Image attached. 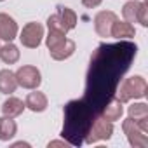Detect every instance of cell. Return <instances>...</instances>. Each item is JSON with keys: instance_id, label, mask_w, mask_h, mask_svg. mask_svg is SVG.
Wrapping results in <instances>:
<instances>
[{"instance_id": "cell-18", "label": "cell", "mask_w": 148, "mask_h": 148, "mask_svg": "<svg viewBox=\"0 0 148 148\" xmlns=\"http://www.w3.org/2000/svg\"><path fill=\"white\" fill-rule=\"evenodd\" d=\"M143 2H138V0H129V2L122 7V16H124V21L127 23H138V14H139V7H141Z\"/></svg>"}, {"instance_id": "cell-16", "label": "cell", "mask_w": 148, "mask_h": 148, "mask_svg": "<svg viewBox=\"0 0 148 148\" xmlns=\"http://www.w3.org/2000/svg\"><path fill=\"white\" fill-rule=\"evenodd\" d=\"M25 108H26V106H25V103H23L19 98L11 96L9 99L4 101V105H2V113H4L5 117H18V115L23 113Z\"/></svg>"}, {"instance_id": "cell-15", "label": "cell", "mask_w": 148, "mask_h": 148, "mask_svg": "<svg viewBox=\"0 0 148 148\" xmlns=\"http://www.w3.org/2000/svg\"><path fill=\"white\" fill-rule=\"evenodd\" d=\"M18 125L12 120V117H0V141H9L16 136Z\"/></svg>"}, {"instance_id": "cell-2", "label": "cell", "mask_w": 148, "mask_h": 148, "mask_svg": "<svg viewBox=\"0 0 148 148\" xmlns=\"http://www.w3.org/2000/svg\"><path fill=\"white\" fill-rule=\"evenodd\" d=\"M94 117L96 113L84 99L70 101L64 106V125L61 136L70 143V146H80L84 143Z\"/></svg>"}, {"instance_id": "cell-23", "label": "cell", "mask_w": 148, "mask_h": 148, "mask_svg": "<svg viewBox=\"0 0 148 148\" xmlns=\"http://www.w3.org/2000/svg\"><path fill=\"white\" fill-rule=\"evenodd\" d=\"M138 23H139L141 26H148V7H146V4H141V7H139Z\"/></svg>"}, {"instance_id": "cell-7", "label": "cell", "mask_w": 148, "mask_h": 148, "mask_svg": "<svg viewBox=\"0 0 148 148\" xmlns=\"http://www.w3.org/2000/svg\"><path fill=\"white\" fill-rule=\"evenodd\" d=\"M42 38H44V26L40 23H28L23 26L19 33V40L23 47L28 49H37L42 44Z\"/></svg>"}, {"instance_id": "cell-1", "label": "cell", "mask_w": 148, "mask_h": 148, "mask_svg": "<svg viewBox=\"0 0 148 148\" xmlns=\"http://www.w3.org/2000/svg\"><path fill=\"white\" fill-rule=\"evenodd\" d=\"M134 54L136 47L131 44L98 47L91 61L86 96L82 98L96 115H99L103 106L113 98L120 75L129 68Z\"/></svg>"}, {"instance_id": "cell-14", "label": "cell", "mask_w": 148, "mask_h": 148, "mask_svg": "<svg viewBox=\"0 0 148 148\" xmlns=\"http://www.w3.org/2000/svg\"><path fill=\"white\" fill-rule=\"evenodd\" d=\"M18 87L16 73L11 70H0V92L2 94H12Z\"/></svg>"}, {"instance_id": "cell-10", "label": "cell", "mask_w": 148, "mask_h": 148, "mask_svg": "<svg viewBox=\"0 0 148 148\" xmlns=\"http://www.w3.org/2000/svg\"><path fill=\"white\" fill-rule=\"evenodd\" d=\"M75 49H77L75 42L70 40V38H64L59 45H56L54 49H49V52H51V58H52V59H56V61H64V59H68L73 52H75Z\"/></svg>"}, {"instance_id": "cell-21", "label": "cell", "mask_w": 148, "mask_h": 148, "mask_svg": "<svg viewBox=\"0 0 148 148\" xmlns=\"http://www.w3.org/2000/svg\"><path fill=\"white\" fill-rule=\"evenodd\" d=\"M47 28L52 30V32H61V33H64V35L68 33V28L64 26V23L61 21V18H59L58 12L47 18Z\"/></svg>"}, {"instance_id": "cell-26", "label": "cell", "mask_w": 148, "mask_h": 148, "mask_svg": "<svg viewBox=\"0 0 148 148\" xmlns=\"http://www.w3.org/2000/svg\"><path fill=\"white\" fill-rule=\"evenodd\" d=\"M0 2H4V0H0Z\"/></svg>"}, {"instance_id": "cell-3", "label": "cell", "mask_w": 148, "mask_h": 148, "mask_svg": "<svg viewBox=\"0 0 148 148\" xmlns=\"http://www.w3.org/2000/svg\"><path fill=\"white\" fill-rule=\"evenodd\" d=\"M146 91H148V86H146V80L141 77V75H134V77H127L124 79V82L120 84V87L115 91L117 92V99L122 101V103H129L132 99H141L146 96Z\"/></svg>"}, {"instance_id": "cell-6", "label": "cell", "mask_w": 148, "mask_h": 148, "mask_svg": "<svg viewBox=\"0 0 148 148\" xmlns=\"http://www.w3.org/2000/svg\"><path fill=\"white\" fill-rule=\"evenodd\" d=\"M16 80H18V86H21L25 89H37L42 84L40 70L37 66L25 64V66L18 68V71H16Z\"/></svg>"}, {"instance_id": "cell-12", "label": "cell", "mask_w": 148, "mask_h": 148, "mask_svg": "<svg viewBox=\"0 0 148 148\" xmlns=\"http://www.w3.org/2000/svg\"><path fill=\"white\" fill-rule=\"evenodd\" d=\"M25 106L30 108L35 113H40L47 108V96L44 92H38L37 89H33V92H30L25 99Z\"/></svg>"}, {"instance_id": "cell-8", "label": "cell", "mask_w": 148, "mask_h": 148, "mask_svg": "<svg viewBox=\"0 0 148 148\" xmlns=\"http://www.w3.org/2000/svg\"><path fill=\"white\" fill-rule=\"evenodd\" d=\"M117 14L113 11H99L96 16H94V30L99 37L103 38H108L112 37V26L113 23L117 21Z\"/></svg>"}, {"instance_id": "cell-25", "label": "cell", "mask_w": 148, "mask_h": 148, "mask_svg": "<svg viewBox=\"0 0 148 148\" xmlns=\"http://www.w3.org/2000/svg\"><path fill=\"white\" fill-rule=\"evenodd\" d=\"M51 146H70V143H68V141H64V143H63V141H51V143H49V148H51Z\"/></svg>"}, {"instance_id": "cell-19", "label": "cell", "mask_w": 148, "mask_h": 148, "mask_svg": "<svg viewBox=\"0 0 148 148\" xmlns=\"http://www.w3.org/2000/svg\"><path fill=\"white\" fill-rule=\"evenodd\" d=\"M58 14H59L61 21L64 23V26L68 28V32H70V30H73V28L77 26V14H75V11H71L70 7L58 5Z\"/></svg>"}, {"instance_id": "cell-22", "label": "cell", "mask_w": 148, "mask_h": 148, "mask_svg": "<svg viewBox=\"0 0 148 148\" xmlns=\"http://www.w3.org/2000/svg\"><path fill=\"white\" fill-rule=\"evenodd\" d=\"M64 38H66V35H64V33L49 30V35L45 37V44H47V49H54V47H56V45H59V44H61Z\"/></svg>"}, {"instance_id": "cell-24", "label": "cell", "mask_w": 148, "mask_h": 148, "mask_svg": "<svg viewBox=\"0 0 148 148\" xmlns=\"http://www.w3.org/2000/svg\"><path fill=\"white\" fill-rule=\"evenodd\" d=\"M101 2H103V0H82V5L87 7V9H94V7H98Z\"/></svg>"}, {"instance_id": "cell-20", "label": "cell", "mask_w": 148, "mask_h": 148, "mask_svg": "<svg viewBox=\"0 0 148 148\" xmlns=\"http://www.w3.org/2000/svg\"><path fill=\"white\" fill-rule=\"evenodd\" d=\"M127 113L132 120H141V119H148V105L146 103H132L127 108Z\"/></svg>"}, {"instance_id": "cell-5", "label": "cell", "mask_w": 148, "mask_h": 148, "mask_svg": "<svg viewBox=\"0 0 148 148\" xmlns=\"http://www.w3.org/2000/svg\"><path fill=\"white\" fill-rule=\"evenodd\" d=\"M122 131L132 148H146L148 146V134L145 131H141L139 125L136 124V120H132L131 117H127L122 122Z\"/></svg>"}, {"instance_id": "cell-17", "label": "cell", "mask_w": 148, "mask_h": 148, "mask_svg": "<svg viewBox=\"0 0 148 148\" xmlns=\"http://www.w3.org/2000/svg\"><path fill=\"white\" fill-rule=\"evenodd\" d=\"M0 59H2L5 64L18 63V59H19V49L12 42H7L5 45L0 47Z\"/></svg>"}, {"instance_id": "cell-11", "label": "cell", "mask_w": 148, "mask_h": 148, "mask_svg": "<svg viewBox=\"0 0 148 148\" xmlns=\"http://www.w3.org/2000/svg\"><path fill=\"white\" fill-rule=\"evenodd\" d=\"M99 115L105 117V119L110 120V122H115V120H119V119L124 115V103L119 101L117 98H112V99L103 106V110H101Z\"/></svg>"}, {"instance_id": "cell-4", "label": "cell", "mask_w": 148, "mask_h": 148, "mask_svg": "<svg viewBox=\"0 0 148 148\" xmlns=\"http://www.w3.org/2000/svg\"><path fill=\"white\" fill-rule=\"evenodd\" d=\"M112 134H113V122L106 120L101 115H96L91 127H89V132H87L84 143L92 145V143H98V141H106V139L112 138Z\"/></svg>"}, {"instance_id": "cell-9", "label": "cell", "mask_w": 148, "mask_h": 148, "mask_svg": "<svg viewBox=\"0 0 148 148\" xmlns=\"http://www.w3.org/2000/svg\"><path fill=\"white\" fill-rule=\"evenodd\" d=\"M18 23L14 21V18H11L5 12H0V40L5 42H12L18 37Z\"/></svg>"}, {"instance_id": "cell-13", "label": "cell", "mask_w": 148, "mask_h": 148, "mask_svg": "<svg viewBox=\"0 0 148 148\" xmlns=\"http://www.w3.org/2000/svg\"><path fill=\"white\" fill-rule=\"evenodd\" d=\"M136 35V30L131 23L127 21H115L112 26V37L117 40H125V38H132Z\"/></svg>"}]
</instances>
